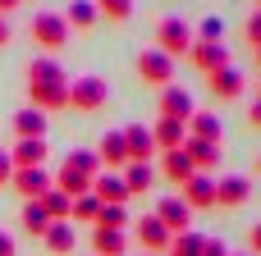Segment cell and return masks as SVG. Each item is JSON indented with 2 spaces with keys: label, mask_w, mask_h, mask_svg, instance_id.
<instances>
[{
  "label": "cell",
  "mask_w": 261,
  "mask_h": 256,
  "mask_svg": "<svg viewBox=\"0 0 261 256\" xmlns=\"http://www.w3.org/2000/svg\"><path fill=\"white\" fill-rule=\"evenodd\" d=\"M69 105L83 110V115L110 105V82H106L101 73H78V78H69Z\"/></svg>",
  "instance_id": "6da1fadb"
},
{
  "label": "cell",
  "mask_w": 261,
  "mask_h": 256,
  "mask_svg": "<svg viewBox=\"0 0 261 256\" xmlns=\"http://www.w3.org/2000/svg\"><path fill=\"white\" fill-rule=\"evenodd\" d=\"M193 41H197V32H193L179 14H165V18L156 23V50H165L170 60L188 55V50H193Z\"/></svg>",
  "instance_id": "7a4b0ae2"
},
{
  "label": "cell",
  "mask_w": 261,
  "mask_h": 256,
  "mask_svg": "<svg viewBox=\"0 0 261 256\" xmlns=\"http://www.w3.org/2000/svg\"><path fill=\"white\" fill-rule=\"evenodd\" d=\"M32 41L41 46V50H60V46H69V23H64V14H50V9H41L37 18H32Z\"/></svg>",
  "instance_id": "3957f363"
},
{
  "label": "cell",
  "mask_w": 261,
  "mask_h": 256,
  "mask_svg": "<svg viewBox=\"0 0 261 256\" xmlns=\"http://www.w3.org/2000/svg\"><path fill=\"white\" fill-rule=\"evenodd\" d=\"M138 78H142L147 87H161V92H165V87H170V78H174V60H170L165 50H156V46H151V50H142V55H138Z\"/></svg>",
  "instance_id": "277c9868"
},
{
  "label": "cell",
  "mask_w": 261,
  "mask_h": 256,
  "mask_svg": "<svg viewBox=\"0 0 261 256\" xmlns=\"http://www.w3.org/2000/svg\"><path fill=\"white\" fill-rule=\"evenodd\" d=\"M28 96H32V110H41L46 119L55 110H69V82H28Z\"/></svg>",
  "instance_id": "5b68a950"
},
{
  "label": "cell",
  "mask_w": 261,
  "mask_h": 256,
  "mask_svg": "<svg viewBox=\"0 0 261 256\" xmlns=\"http://www.w3.org/2000/svg\"><path fill=\"white\" fill-rule=\"evenodd\" d=\"M193 115H197V105H193V92H188V87H179V82H170V87L161 92V119L188 124Z\"/></svg>",
  "instance_id": "8992f818"
},
{
  "label": "cell",
  "mask_w": 261,
  "mask_h": 256,
  "mask_svg": "<svg viewBox=\"0 0 261 256\" xmlns=\"http://www.w3.org/2000/svg\"><path fill=\"white\" fill-rule=\"evenodd\" d=\"M188 60H193V69H202V73L211 78L216 69H229V46H225V41H193Z\"/></svg>",
  "instance_id": "52a82bcc"
},
{
  "label": "cell",
  "mask_w": 261,
  "mask_h": 256,
  "mask_svg": "<svg viewBox=\"0 0 261 256\" xmlns=\"http://www.w3.org/2000/svg\"><path fill=\"white\" fill-rule=\"evenodd\" d=\"M133 224H138V243H142L147 256H165L170 252V238H174V234H170L156 215H142V220H133Z\"/></svg>",
  "instance_id": "ba28073f"
},
{
  "label": "cell",
  "mask_w": 261,
  "mask_h": 256,
  "mask_svg": "<svg viewBox=\"0 0 261 256\" xmlns=\"http://www.w3.org/2000/svg\"><path fill=\"white\" fill-rule=\"evenodd\" d=\"M92 197L101 202V206H124L133 192H128V183H124V174H115V169H106V174H96L92 179Z\"/></svg>",
  "instance_id": "9c48e42d"
},
{
  "label": "cell",
  "mask_w": 261,
  "mask_h": 256,
  "mask_svg": "<svg viewBox=\"0 0 261 256\" xmlns=\"http://www.w3.org/2000/svg\"><path fill=\"white\" fill-rule=\"evenodd\" d=\"M50 188H55V179L46 174V165L41 169H14V192H23V202H41Z\"/></svg>",
  "instance_id": "30bf717a"
},
{
  "label": "cell",
  "mask_w": 261,
  "mask_h": 256,
  "mask_svg": "<svg viewBox=\"0 0 261 256\" xmlns=\"http://www.w3.org/2000/svg\"><path fill=\"white\" fill-rule=\"evenodd\" d=\"M156 220H161L170 234H188L193 211H188V202H184V197H161V202H156Z\"/></svg>",
  "instance_id": "8fae6325"
},
{
  "label": "cell",
  "mask_w": 261,
  "mask_h": 256,
  "mask_svg": "<svg viewBox=\"0 0 261 256\" xmlns=\"http://www.w3.org/2000/svg\"><path fill=\"white\" fill-rule=\"evenodd\" d=\"M188 160H193V169L197 174H211L216 165H220V142H202V137H184V147H179Z\"/></svg>",
  "instance_id": "7c38bea8"
},
{
  "label": "cell",
  "mask_w": 261,
  "mask_h": 256,
  "mask_svg": "<svg viewBox=\"0 0 261 256\" xmlns=\"http://www.w3.org/2000/svg\"><path fill=\"white\" fill-rule=\"evenodd\" d=\"M252 197V179L248 174H225L216 179V206H243Z\"/></svg>",
  "instance_id": "4fadbf2b"
},
{
  "label": "cell",
  "mask_w": 261,
  "mask_h": 256,
  "mask_svg": "<svg viewBox=\"0 0 261 256\" xmlns=\"http://www.w3.org/2000/svg\"><path fill=\"white\" fill-rule=\"evenodd\" d=\"M96 160L110 165V169H124L128 165V142H124V128H110L101 142H96Z\"/></svg>",
  "instance_id": "5bb4252c"
},
{
  "label": "cell",
  "mask_w": 261,
  "mask_h": 256,
  "mask_svg": "<svg viewBox=\"0 0 261 256\" xmlns=\"http://www.w3.org/2000/svg\"><path fill=\"white\" fill-rule=\"evenodd\" d=\"M179 197L188 202V211H206V206H216V179L211 174H193Z\"/></svg>",
  "instance_id": "9a60e30c"
},
{
  "label": "cell",
  "mask_w": 261,
  "mask_h": 256,
  "mask_svg": "<svg viewBox=\"0 0 261 256\" xmlns=\"http://www.w3.org/2000/svg\"><path fill=\"white\" fill-rule=\"evenodd\" d=\"M46 137H23L14 151H9V160H14V169H41L46 165Z\"/></svg>",
  "instance_id": "2e32d148"
},
{
  "label": "cell",
  "mask_w": 261,
  "mask_h": 256,
  "mask_svg": "<svg viewBox=\"0 0 261 256\" xmlns=\"http://www.w3.org/2000/svg\"><path fill=\"white\" fill-rule=\"evenodd\" d=\"M206 87H211V92H216V96H220V101H239V96H243V87H248V82H243V73H239V69H234V64H229V69H216V73H211V78H206Z\"/></svg>",
  "instance_id": "e0dca14e"
},
{
  "label": "cell",
  "mask_w": 261,
  "mask_h": 256,
  "mask_svg": "<svg viewBox=\"0 0 261 256\" xmlns=\"http://www.w3.org/2000/svg\"><path fill=\"white\" fill-rule=\"evenodd\" d=\"M184 137H188V124H174V119H156V124H151V142H156V151H179Z\"/></svg>",
  "instance_id": "ac0fdd59"
},
{
  "label": "cell",
  "mask_w": 261,
  "mask_h": 256,
  "mask_svg": "<svg viewBox=\"0 0 261 256\" xmlns=\"http://www.w3.org/2000/svg\"><path fill=\"white\" fill-rule=\"evenodd\" d=\"M124 142H128V165L138 160V165H147V156L156 151V142H151V128L147 124H128L124 128Z\"/></svg>",
  "instance_id": "d6986e66"
},
{
  "label": "cell",
  "mask_w": 261,
  "mask_h": 256,
  "mask_svg": "<svg viewBox=\"0 0 261 256\" xmlns=\"http://www.w3.org/2000/svg\"><path fill=\"white\" fill-rule=\"evenodd\" d=\"M188 137H202V142H225V124H220V115L197 110V115L188 119Z\"/></svg>",
  "instance_id": "ffe728a7"
},
{
  "label": "cell",
  "mask_w": 261,
  "mask_h": 256,
  "mask_svg": "<svg viewBox=\"0 0 261 256\" xmlns=\"http://www.w3.org/2000/svg\"><path fill=\"white\" fill-rule=\"evenodd\" d=\"M96 18H101V14H96V5H92V0H73V5L64 9L69 32H92V27H96Z\"/></svg>",
  "instance_id": "44dd1931"
},
{
  "label": "cell",
  "mask_w": 261,
  "mask_h": 256,
  "mask_svg": "<svg viewBox=\"0 0 261 256\" xmlns=\"http://www.w3.org/2000/svg\"><path fill=\"white\" fill-rule=\"evenodd\" d=\"M41 247L50 256H73V224H50L41 234Z\"/></svg>",
  "instance_id": "7402d4cb"
},
{
  "label": "cell",
  "mask_w": 261,
  "mask_h": 256,
  "mask_svg": "<svg viewBox=\"0 0 261 256\" xmlns=\"http://www.w3.org/2000/svg\"><path fill=\"white\" fill-rule=\"evenodd\" d=\"M92 252L96 256H124L128 252V238L115 234V229H92Z\"/></svg>",
  "instance_id": "603a6c76"
},
{
  "label": "cell",
  "mask_w": 261,
  "mask_h": 256,
  "mask_svg": "<svg viewBox=\"0 0 261 256\" xmlns=\"http://www.w3.org/2000/svg\"><path fill=\"white\" fill-rule=\"evenodd\" d=\"M14 133H18V142H23V137H46V115L32 110V105L18 110V115H14Z\"/></svg>",
  "instance_id": "cb8c5ba5"
},
{
  "label": "cell",
  "mask_w": 261,
  "mask_h": 256,
  "mask_svg": "<svg viewBox=\"0 0 261 256\" xmlns=\"http://www.w3.org/2000/svg\"><path fill=\"white\" fill-rule=\"evenodd\" d=\"M193 174H197V169H193V160H188L184 151H165V179H170L174 188H184Z\"/></svg>",
  "instance_id": "d4e9b609"
},
{
  "label": "cell",
  "mask_w": 261,
  "mask_h": 256,
  "mask_svg": "<svg viewBox=\"0 0 261 256\" xmlns=\"http://www.w3.org/2000/svg\"><path fill=\"white\" fill-rule=\"evenodd\" d=\"M55 188H60L64 197H83V192H92V179H87V174H78V169H69V165H60Z\"/></svg>",
  "instance_id": "484cf974"
},
{
  "label": "cell",
  "mask_w": 261,
  "mask_h": 256,
  "mask_svg": "<svg viewBox=\"0 0 261 256\" xmlns=\"http://www.w3.org/2000/svg\"><path fill=\"white\" fill-rule=\"evenodd\" d=\"M28 82H69V73L46 55V60H32V69H28Z\"/></svg>",
  "instance_id": "4316f807"
},
{
  "label": "cell",
  "mask_w": 261,
  "mask_h": 256,
  "mask_svg": "<svg viewBox=\"0 0 261 256\" xmlns=\"http://www.w3.org/2000/svg\"><path fill=\"white\" fill-rule=\"evenodd\" d=\"M124 183H128V192H147V188H156V169L151 165H124Z\"/></svg>",
  "instance_id": "83f0119b"
},
{
  "label": "cell",
  "mask_w": 261,
  "mask_h": 256,
  "mask_svg": "<svg viewBox=\"0 0 261 256\" xmlns=\"http://www.w3.org/2000/svg\"><path fill=\"white\" fill-rule=\"evenodd\" d=\"M50 224H55V220L46 215V206H41V202H28V206H23V229H28L32 238H41Z\"/></svg>",
  "instance_id": "f1b7e54d"
},
{
  "label": "cell",
  "mask_w": 261,
  "mask_h": 256,
  "mask_svg": "<svg viewBox=\"0 0 261 256\" xmlns=\"http://www.w3.org/2000/svg\"><path fill=\"white\" fill-rule=\"evenodd\" d=\"M96 215H101V202H96L92 192L73 197V215H69V224H73V220H78V224H96Z\"/></svg>",
  "instance_id": "f546056e"
},
{
  "label": "cell",
  "mask_w": 261,
  "mask_h": 256,
  "mask_svg": "<svg viewBox=\"0 0 261 256\" xmlns=\"http://www.w3.org/2000/svg\"><path fill=\"white\" fill-rule=\"evenodd\" d=\"M165 256H202V234H193V229L188 234H174Z\"/></svg>",
  "instance_id": "4dcf8cb0"
},
{
  "label": "cell",
  "mask_w": 261,
  "mask_h": 256,
  "mask_svg": "<svg viewBox=\"0 0 261 256\" xmlns=\"http://www.w3.org/2000/svg\"><path fill=\"white\" fill-rule=\"evenodd\" d=\"M64 165H69V169H78V174H87V179H96V174H101L96 151H69V156H64Z\"/></svg>",
  "instance_id": "1f68e13d"
},
{
  "label": "cell",
  "mask_w": 261,
  "mask_h": 256,
  "mask_svg": "<svg viewBox=\"0 0 261 256\" xmlns=\"http://www.w3.org/2000/svg\"><path fill=\"white\" fill-rule=\"evenodd\" d=\"M92 5H96V14H101V18H110V23L133 18V0H92Z\"/></svg>",
  "instance_id": "d6a6232c"
},
{
  "label": "cell",
  "mask_w": 261,
  "mask_h": 256,
  "mask_svg": "<svg viewBox=\"0 0 261 256\" xmlns=\"http://www.w3.org/2000/svg\"><path fill=\"white\" fill-rule=\"evenodd\" d=\"M124 224H133L124 206H101V215H96V229H115V234H124Z\"/></svg>",
  "instance_id": "836d02e7"
},
{
  "label": "cell",
  "mask_w": 261,
  "mask_h": 256,
  "mask_svg": "<svg viewBox=\"0 0 261 256\" xmlns=\"http://www.w3.org/2000/svg\"><path fill=\"white\" fill-rule=\"evenodd\" d=\"M197 41H225V23L211 14V18H202L197 23Z\"/></svg>",
  "instance_id": "e575fe53"
},
{
  "label": "cell",
  "mask_w": 261,
  "mask_h": 256,
  "mask_svg": "<svg viewBox=\"0 0 261 256\" xmlns=\"http://www.w3.org/2000/svg\"><path fill=\"white\" fill-rule=\"evenodd\" d=\"M243 37L252 41V50H261V9H252V18H248V27H243Z\"/></svg>",
  "instance_id": "d590c367"
},
{
  "label": "cell",
  "mask_w": 261,
  "mask_h": 256,
  "mask_svg": "<svg viewBox=\"0 0 261 256\" xmlns=\"http://www.w3.org/2000/svg\"><path fill=\"white\" fill-rule=\"evenodd\" d=\"M14 183V160H9V151H0V188H9Z\"/></svg>",
  "instance_id": "8d00e7d4"
},
{
  "label": "cell",
  "mask_w": 261,
  "mask_h": 256,
  "mask_svg": "<svg viewBox=\"0 0 261 256\" xmlns=\"http://www.w3.org/2000/svg\"><path fill=\"white\" fill-rule=\"evenodd\" d=\"M202 256H229V247L220 238H202Z\"/></svg>",
  "instance_id": "74e56055"
},
{
  "label": "cell",
  "mask_w": 261,
  "mask_h": 256,
  "mask_svg": "<svg viewBox=\"0 0 261 256\" xmlns=\"http://www.w3.org/2000/svg\"><path fill=\"white\" fill-rule=\"evenodd\" d=\"M0 256H18V243H14V234H5V229H0Z\"/></svg>",
  "instance_id": "f35d334b"
},
{
  "label": "cell",
  "mask_w": 261,
  "mask_h": 256,
  "mask_svg": "<svg viewBox=\"0 0 261 256\" xmlns=\"http://www.w3.org/2000/svg\"><path fill=\"white\" fill-rule=\"evenodd\" d=\"M248 247H252V256H261V220L252 224V234H248Z\"/></svg>",
  "instance_id": "ab89813d"
},
{
  "label": "cell",
  "mask_w": 261,
  "mask_h": 256,
  "mask_svg": "<svg viewBox=\"0 0 261 256\" xmlns=\"http://www.w3.org/2000/svg\"><path fill=\"white\" fill-rule=\"evenodd\" d=\"M248 124H252V128H261V96L248 105Z\"/></svg>",
  "instance_id": "60d3db41"
},
{
  "label": "cell",
  "mask_w": 261,
  "mask_h": 256,
  "mask_svg": "<svg viewBox=\"0 0 261 256\" xmlns=\"http://www.w3.org/2000/svg\"><path fill=\"white\" fill-rule=\"evenodd\" d=\"M9 41H14V32H9V23L0 18V46H9Z\"/></svg>",
  "instance_id": "b9f144b4"
},
{
  "label": "cell",
  "mask_w": 261,
  "mask_h": 256,
  "mask_svg": "<svg viewBox=\"0 0 261 256\" xmlns=\"http://www.w3.org/2000/svg\"><path fill=\"white\" fill-rule=\"evenodd\" d=\"M18 5H23V0H0V18H5V14H14Z\"/></svg>",
  "instance_id": "7bdbcfd3"
},
{
  "label": "cell",
  "mask_w": 261,
  "mask_h": 256,
  "mask_svg": "<svg viewBox=\"0 0 261 256\" xmlns=\"http://www.w3.org/2000/svg\"><path fill=\"white\" fill-rule=\"evenodd\" d=\"M257 96H261V78H257Z\"/></svg>",
  "instance_id": "ee69618b"
},
{
  "label": "cell",
  "mask_w": 261,
  "mask_h": 256,
  "mask_svg": "<svg viewBox=\"0 0 261 256\" xmlns=\"http://www.w3.org/2000/svg\"><path fill=\"white\" fill-rule=\"evenodd\" d=\"M257 174H261V156H257Z\"/></svg>",
  "instance_id": "f6af8a7d"
},
{
  "label": "cell",
  "mask_w": 261,
  "mask_h": 256,
  "mask_svg": "<svg viewBox=\"0 0 261 256\" xmlns=\"http://www.w3.org/2000/svg\"><path fill=\"white\" fill-rule=\"evenodd\" d=\"M257 64H261V50H257Z\"/></svg>",
  "instance_id": "bcb514c9"
},
{
  "label": "cell",
  "mask_w": 261,
  "mask_h": 256,
  "mask_svg": "<svg viewBox=\"0 0 261 256\" xmlns=\"http://www.w3.org/2000/svg\"><path fill=\"white\" fill-rule=\"evenodd\" d=\"M229 256H234V252H229ZM243 256H252V252H243Z\"/></svg>",
  "instance_id": "7dc6e473"
},
{
  "label": "cell",
  "mask_w": 261,
  "mask_h": 256,
  "mask_svg": "<svg viewBox=\"0 0 261 256\" xmlns=\"http://www.w3.org/2000/svg\"><path fill=\"white\" fill-rule=\"evenodd\" d=\"M257 9H261V0H257Z\"/></svg>",
  "instance_id": "c3c4849f"
}]
</instances>
